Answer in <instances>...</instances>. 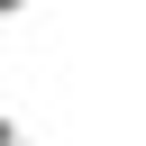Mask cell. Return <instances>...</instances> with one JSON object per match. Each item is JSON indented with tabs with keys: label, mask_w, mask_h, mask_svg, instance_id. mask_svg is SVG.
I'll return each mask as SVG.
<instances>
[{
	"label": "cell",
	"mask_w": 146,
	"mask_h": 146,
	"mask_svg": "<svg viewBox=\"0 0 146 146\" xmlns=\"http://www.w3.org/2000/svg\"><path fill=\"white\" fill-rule=\"evenodd\" d=\"M0 146H46V137H27V119H9V110H0Z\"/></svg>",
	"instance_id": "obj_1"
}]
</instances>
